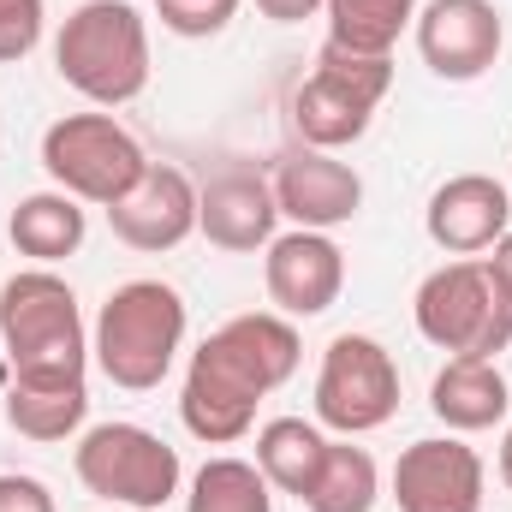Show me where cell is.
I'll return each instance as SVG.
<instances>
[{"label":"cell","instance_id":"2","mask_svg":"<svg viewBox=\"0 0 512 512\" xmlns=\"http://www.w3.org/2000/svg\"><path fill=\"white\" fill-rule=\"evenodd\" d=\"M0 352L6 382H84L90 328L78 292L54 268H18L0 286Z\"/></svg>","mask_w":512,"mask_h":512},{"label":"cell","instance_id":"21","mask_svg":"<svg viewBox=\"0 0 512 512\" xmlns=\"http://www.w3.org/2000/svg\"><path fill=\"white\" fill-rule=\"evenodd\" d=\"M328 42L352 48V54H393L399 36L417 24V0H328Z\"/></svg>","mask_w":512,"mask_h":512},{"label":"cell","instance_id":"25","mask_svg":"<svg viewBox=\"0 0 512 512\" xmlns=\"http://www.w3.org/2000/svg\"><path fill=\"white\" fill-rule=\"evenodd\" d=\"M42 30H48L42 0H0V66H18L24 54H36Z\"/></svg>","mask_w":512,"mask_h":512},{"label":"cell","instance_id":"20","mask_svg":"<svg viewBox=\"0 0 512 512\" xmlns=\"http://www.w3.org/2000/svg\"><path fill=\"white\" fill-rule=\"evenodd\" d=\"M90 417L84 382H6V423L24 441H72Z\"/></svg>","mask_w":512,"mask_h":512},{"label":"cell","instance_id":"1","mask_svg":"<svg viewBox=\"0 0 512 512\" xmlns=\"http://www.w3.org/2000/svg\"><path fill=\"white\" fill-rule=\"evenodd\" d=\"M298 328L280 310L227 316L185 364L179 417L203 447H233L256 429V405L298 376Z\"/></svg>","mask_w":512,"mask_h":512},{"label":"cell","instance_id":"12","mask_svg":"<svg viewBox=\"0 0 512 512\" xmlns=\"http://www.w3.org/2000/svg\"><path fill=\"white\" fill-rule=\"evenodd\" d=\"M483 459L459 435H423L393 459V507L399 512H483Z\"/></svg>","mask_w":512,"mask_h":512},{"label":"cell","instance_id":"14","mask_svg":"<svg viewBox=\"0 0 512 512\" xmlns=\"http://www.w3.org/2000/svg\"><path fill=\"white\" fill-rule=\"evenodd\" d=\"M274 221H280L274 185H268V173H256L251 161H227L221 173H209L197 185V233L215 251H233V256L268 251Z\"/></svg>","mask_w":512,"mask_h":512},{"label":"cell","instance_id":"19","mask_svg":"<svg viewBox=\"0 0 512 512\" xmlns=\"http://www.w3.org/2000/svg\"><path fill=\"white\" fill-rule=\"evenodd\" d=\"M322 459H328V435L310 417H274V423L256 429V471L268 477L274 495H298L304 501L316 471H322Z\"/></svg>","mask_w":512,"mask_h":512},{"label":"cell","instance_id":"8","mask_svg":"<svg viewBox=\"0 0 512 512\" xmlns=\"http://www.w3.org/2000/svg\"><path fill=\"white\" fill-rule=\"evenodd\" d=\"M149 155L108 108L102 114H66L42 131V173L54 179V191L114 209L131 185L143 179Z\"/></svg>","mask_w":512,"mask_h":512},{"label":"cell","instance_id":"28","mask_svg":"<svg viewBox=\"0 0 512 512\" xmlns=\"http://www.w3.org/2000/svg\"><path fill=\"white\" fill-rule=\"evenodd\" d=\"M483 262H489V268L507 280V292H512V227L501 233V239H495V256H483Z\"/></svg>","mask_w":512,"mask_h":512},{"label":"cell","instance_id":"16","mask_svg":"<svg viewBox=\"0 0 512 512\" xmlns=\"http://www.w3.org/2000/svg\"><path fill=\"white\" fill-rule=\"evenodd\" d=\"M512 227V191L495 173H453L447 185H435L429 209H423V233L429 245L447 256H483L495 251V239Z\"/></svg>","mask_w":512,"mask_h":512},{"label":"cell","instance_id":"27","mask_svg":"<svg viewBox=\"0 0 512 512\" xmlns=\"http://www.w3.org/2000/svg\"><path fill=\"white\" fill-rule=\"evenodd\" d=\"M328 0H256V12L262 18H274V24H304V18H316Z\"/></svg>","mask_w":512,"mask_h":512},{"label":"cell","instance_id":"3","mask_svg":"<svg viewBox=\"0 0 512 512\" xmlns=\"http://www.w3.org/2000/svg\"><path fill=\"white\" fill-rule=\"evenodd\" d=\"M185 298L167 280H126L102 298L90 322V358L96 370L126 393H149L167 382V370L185 352Z\"/></svg>","mask_w":512,"mask_h":512},{"label":"cell","instance_id":"13","mask_svg":"<svg viewBox=\"0 0 512 512\" xmlns=\"http://www.w3.org/2000/svg\"><path fill=\"white\" fill-rule=\"evenodd\" d=\"M108 227H114V239L126 251H143V256L179 251L197 233V185H191V173L173 167V161H149L143 179L108 209Z\"/></svg>","mask_w":512,"mask_h":512},{"label":"cell","instance_id":"18","mask_svg":"<svg viewBox=\"0 0 512 512\" xmlns=\"http://www.w3.org/2000/svg\"><path fill=\"white\" fill-rule=\"evenodd\" d=\"M84 233H90V215H84V203L66 197V191H30V197H18V209H12V221H6L12 251L30 256L36 268H54V262H66V256H78Z\"/></svg>","mask_w":512,"mask_h":512},{"label":"cell","instance_id":"6","mask_svg":"<svg viewBox=\"0 0 512 512\" xmlns=\"http://www.w3.org/2000/svg\"><path fill=\"white\" fill-rule=\"evenodd\" d=\"M387 90H393V54L382 60V54H352V48L322 42L310 78L292 90V131H298V143L340 155L346 143H358L370 131L376 108L387 102Z\"/></svg>","mask_w":512,"mask_h":512},{"label":"cell","instance_id":"17","mask_svg":"<svg viewBox=\"0 0 512 512\" xmlns=\"http://www.w3.org/2000/svg\"><path fill=\"white\" fill-rule=\"evenodd\" d=\"M429 411L453 429V435H477L507 423L512 411V387L501 376L495 358H447L429 382Z\"/></svg>","mask_w":512,"mask_h":512},{"label":"cell","instance_id":"22","mask_svg":"<svg viewBox=\"0 0 512 512\" xmlns=\"http://www.w3.org/2000/svg\"><path fill=\"white\" fill-rule=\"evenodd\" d=\"M376 501H382V471H376L370 447H352V435L328 441V459H322L304 507L310 512H376Z\"/></svg>","mask_w":512,"mask_h":512},{"label":"cell","instance_id":"10","mask_svg":"<svg viewBox=\"0 0 512 512\" xmlns=\"http://www.w3.org/2000/svg\"><path fill=\"white\" fill-rule=\"evenodd\" d=\"M417 54L447 84H477L507 48V18L495 0H429L417 6Z\"/></svg>","mask_w":512,"mask_h":512},{"label":"cell","instance_id":"15","mask_svg":"<svg viewBox=\"0 0 512 512\" xmlns=\"http://www.w3.org/2000/svg\"><path fill=\"white\" fill-rule=\"evenodd\" d=\"M262 286H268V304L280 316H322L334 310L340 286H346V251L328 239V233H310V227H292L280 239H268L262 256Z\"/></svg>","mask_w":512,"mask_h":512},{"label":"cell","instance_id":"30","mask_svg":"<svg viewBox=\"0 0 512 512\" xmlns=\"http://www.w3.org/2000/svg\"><path fill=\"white\" fill-rule=\"evenodd\" d=\"M507 191H512V185H507Z\"/></svg>","mask_w":512,"mask_h":512},{"label":"cell","instance_id":"7","mask_svg":"<svg viewBox=\"0 0 512 512\" xmlns=\"http://www.w3.org/2000/svg\"><path fill=\"white\" fill-rule=\"evenodd\" d=\"M72 471L96 501L126 512H161L185 483L179 447H167L143 423H96V429H84L78 447H72Z\"/></svg>","mask_w":512,"mask_h":512},{"label":"cell","instance_id":"9","mask_svg":"<svg viewBox=\"0 0 512 512\" xmlns=\"http://www.w3.org/2000/svg\"><path fill=\"white\" fill-rule=\"evenodd\" d=\"M399 411V364L370 334H334L316 370V423L334 435H370Z\"/></svg>","mask_w":512,"mask_h":512},{"label":"cell","instance_id":"23","mask_svg":"<svg viewBox=\"0 0 512 512\" xmlns=\"http://www.w3.org/2000/svg\"><path fill=\"white\" fill-rule=\"evenodd\" d=\"M185 512H274V489H268V477L256 471V459L215 453V459H203V471L191 477Z\"/></svg>","mask_w":512,"mask_h":512},{"label":"cell","instance_id":"5","mask_svg":"<svg viewBox=\"0 0 512 512\" xmlns=\"http://www.w3.org/2000/svg\"><path fill=\"white\" fill-rule=\"evenodd\" d=\"M417 334L453 358H501L512 346V292L483 256L441 262L411 298Z\"/></svg>","mask_w":512,"mask_h":512},{"label":"cell","instance_id":"26","mask_svg":"<svg viewBox=\"0 0 512 512\" xmlns=\"http://www.w3.org/2000/svg\"><path fill=\"white\" fill-rule=\"evenodd\" d=\"M0 512H60L42 477H24V471H0Z\"/></svg>","mask_w":512,"mask_h":512},{"label":"cell","instance_id":"29","mask_svg":"<svg viewBox=\"0 0 512 512\" xmlns=\"http://www.w3.org/2000/svg\"><path fill=\"white\" fill-rule=\"evenodd\" d=\"M501 483L512 489V423H507V441H501Z\"/></svg>","mask_w":512,"mask_h":512},{"label":"cell","instance_id":"11","mask_svg":"<svg viewBox=\"0 0 512 512\" xmlns=\"http://www.w3.org/2000/svg\"><path fill=\"white\" fill-rule=\"evenodd\" d=\"M268 185H274L280 215L298 221V227H310V233H334V227H346L364 209V179L334 149H310V143L280 149Z\"/></svg>","mask_w":512,"mask_h":512},{"label":"cell","instance_id":"4","mask_svg":"<svg viewBox=\"0 0 512 512\" xmlns=\"http://www.w3.org/2000/svg\"><path fill=\"white\" fill-rule=\"evenodd\" d=\"M54 72L90 108H126L149 90V24L131 0H84L54 36Z\"/></svg>","mask_w":512,"mask_h":512},{"label":"cell","instance_id":"24","mask_svg":"<svg viewBox=\"0 0 512 512\" xmlns=\"http://www.w3.org/2000/svg\"><path fill=\"white\" fill-rule=\"evenodd\" d=\"M239 6L245 0H155V18H161V30H173L185 42H209L239 18Z\"/></svg>","mask_w":512,"mask_h":512}]
</instances>
